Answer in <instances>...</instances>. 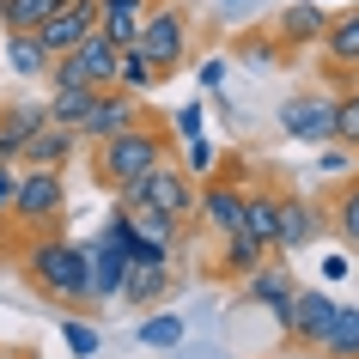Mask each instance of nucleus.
<instances>
[{
    "mask_svg": "<svg viewBox=\"0 0 359 359\" xmlns=\"http://www.w3.org/2000/svg\"><path fill=\"white\" fill-rule=\"evenodd\" d=\"M25 280L37 286L43 299H55L67 317L97 311V299H92V250L74 244L67 231H43V238L25 244Z\"/></svg>",
    "mask_w": 359,
    "mask_h": 359,
    "instance_id": "obj_1",
    "label": "nucleus"
},
{
    "mask_svg": "<svg viewBox=\"0 0 359 359\" xmlns=\"http://www.w3.org/2000/svg\"><path fill=\"white\" fill-rule=\"evenodd\" d=\"M165 158H177V134H170L165 116L140 110L122 134H110V140L92 147V177H97L104 195H116V189H128V183H140V177H147L152 165H165Z\"/></svg>",
    "mask_w": 359,
    "mask_h": 359,
    "instance_id": "obj_2",
    "label": "nucleus"
},
{
    "mask_svg": "<svg viewBox=\"0 0 359 359\" xmlns=\"http://www.w3.org/2000/svg\"><path fill=\"white\" fill-rule=\"evenodd\" d=\"M195 183L189 170L177 165V158H165V165H152L140 183H128V189H116L110 201H116V213H128V208H152V213H165L170 226H183L189 231L195 226Z\"/></svg>",
    "mask_w": 359,
    "mask_h": 359,
    "instance_id": "obj_3",
    "label": "nucleus"
},
{
    "mask_svg": "<svg viewBox=\"0 0 359 359\" xmlns=\"http://www.w3.org/2000/svg\"><path fill=\"white\" fill-rule=\"evenodd\" d=\"M61 219H67V177H61V170H19L6 226L31 244V238H43V231H61Z\"/></svg>",
    "mask_w": 359,
    "mask_h": 359,
    "instance_id": "obj_4",
    "label": "nucleus"
},
{
    "mask_svg": "<svg viewBox=\"0 0 359 359\" xmlns=\"http://www.w3.org/2000/svg\"><path fill=\"white\" fill-rule=\"evenodd\" d=\"M189 37H195L189 6H177V0H152L147 19H140V43H134V49L158 67V79H177L183 67H195V61H189Z\"/></svg>",
    "mask_w": 359,
    "mask_h": 359,
    "instance_id": "obj_5",
    "label": "nucleus"
},
{
    "mask_svg": "<svg viewBox=\"0 0 359 359\" xmlns=\"http://www.w3.org/2000/svg\"><path fill=\"white\" fill-rule=\"evenodd\" d=\"M116 61H122V49L116 43H104L92 31V37H79L67 55L49 61V86H86V92H110L116 86Z\"/></svg>",
    "mask_w": 359,
    "mask_h": 359,
    "instance_id": "obj_6",
    "label": "nucleus"
},
{
    "mask_svg": "<svg viewBox=\"0 0 359 359\" xmlns=\"http://www.w3.org/2000/svg\"><path fill=\"white\" fill-rule=\"evenodd\" d=\"M128 238H134L128 213H110V226L86 244V250H92V299H97V311L116 304V292H122V274H128Z\"/></svg>",
    "mask_w": 359,
    "mask_h": 359,
    "instance_id": "obj_7",
    "label": "nucleus"
},
{
    "mask_svg": "<svg viewBox=\"0 0 359 359\" xmlns=\"http://www.w3.org/2000/svg\"><path fill=\"white\" fill-rule=\"evenodd\" d=\"M280 134L286 140H304V147L335 140V86H323V92H292L280 104Z\"/></svg>",
    "mask_w": 359,
    "mask_h": 359,
    "instance_id": "obj_8",
    "label": "nucleus"
},
{
    "mask_svg": "<svg viewBox=\"0 0 359 359\" xmlns=\"http://www.w3.org/2000/svg\"><path fill=\"white\" fill-rule=\"evenodd\" d=\"M244 292H250V304L274 311V323H280V335H286V323H292V299H299V280H292V268H286L280 250H268L262 262L244 274Z\"/></svg>",
    "mask_w": 359,
    "mask_h": 359,
    "instance_id": "obj_9",
    "label": "nucleus"
},
{
    "mask_svg": "<svg viewBox=\"0 0 359 359\" xmlns=\"http://www.w3.org/2000/svg\"><path fill=\"white\" fill-rule=\"evenodd\" d=\"M195 219H201L213 238L238 231V226H244V183H238L231 170H213L208 183L195 189Z\"/></svg>",
    "mask_w": 359,
    "mask_h": 359,
    "instance_id": "obj_10",
    "label": "nucleus"
},
{
    "mask_svg": "<svg viewBox=\"0 0 359 359\" xmlns=\"http://www.w3.org/2000/svg\"><path fill=\"white\" fill-rule=\"evenodd\" d=\"M317 238H329V208H317L311 195H280V231H274V250L280 256H299Z\"/></svg>",
    "mask_w": 359,
    "mask_h": 359,
    "instance_id": "obj_11",
    "label": "nucleus"
},
{
    "mask_svg": "<svg viewBox=\"0 0 359 359\" xmlns=\"http://www.w3.org/2000/svg\"><path fill=\"white\" fill-rule=\"evenodd\" d=\"M329 323H335V299H329V286H299V299H292V323H286V341L304 347V353H317L323 335H329Z\"/></svg>",
    "mask_w": 359,
    "mask_h": 359,
    "instance_id": "obj_12",
    "label": "nucleus"
},
{
    "mask_svg": "<svg viewBox=\"0 0 359 359\" xmlns=\"http://www.w3.org/2000/svg\"><path fill=\"white\" fill-rule=\"evenodd\" d=\"M147 110L134 92H122V86H110V92H97V104H92V116L79 122V147H97V140H110V134H122L134 122V116Z\"/></svg>",
    "mask_w": 359,
    "mask_h": 359,
    "instance_id": "obj_13",
    "label": "nucleus"
},
{
    "mask_svg": "<svg viewBox=\"0 0 359 359\" xmlns=\"http://www.w3.org/2000/svg\"><path fill=\"white\" fill-rule=\"evenodd\" d=\"M323 31H329L323 0H292V6H280V19H274V37H280V49H317Z\"/></svg>",
    "mask_w": 359,
    "mask_h": 359,
    "instance_id": "obj_14",
    "label": "nucleus"
},
{
    "mask_svg": "<svg viewBox=\"0 0 359 359\" xmlns=\"http://www.w3.org/2000/svg\"><path fill=\"white\" fill-rule=\"evenodd\" d=\"M323 55V67H335V79L347 86L353 79V67H359V6L353 13H329V31H323V43H317Z\"/></svg>",
    "mask_w": 359,
    "mask_h": 359,
    "instance_id": "obj_15",
    "label": "nucleus"
},
{
    "mask_svg": "<svg viewBox=\"0 0 359 359\" xmlns=\"http://www.w3.org/2000/svg\"><path fill=\"white\" fill-rule=\"evenodd\" d=\"M74 152H79V134L49 122V128H37L31 140H25L19 170H67V165H74Z\"/></svg>",
    "mask_w": 359,
    "mask_h": 359,
    "instance_id": "obj_16",
    "label": "nucleus"
},
{
    "mask_svg": "<svg viewBox=\"0 0 359 359\" xmlns=\"http://www.w3.org/2000/svg\"><path fill=\"white\" fill-rule=\"evenodd\" d=\"M170 286H177L170 262H128L116 304H134V311H147V304H165V299H170Z\"/></svg>",
    "mask_w": 359,
    "mask_h": 359,
    "instance_id": "obj_17",
    "label": "nucleus"
},
{
    "mask_svg": "<svg viewBox=\"0 0 359 359\" xmlns=\"http://www.w3.org/2000/svg\"><path fill=\"white\" fill-rule=\"evenodd\" d=\"M37 128H49V110L43 104H0V165H19L25 140Z\"/></svg>",
    "mask_w": 359,
    "mask_h": 359,
    "instance_id": "obj_18",
    "label": "nucleus"
},
{
    "mask_svg": "<svg viewBox=\"0 0 359 359\" xmlns=\"http://www.w3.org/2000/svg\"><path fill=\"white\" fill-rule=\"evenodd\" d=\"M244 231L256 244L274 250V231H280V189L268 183H244Z\"/></svg>",
    "mask_w": 359,
    "mask_h": 359,
    "instance_id": "obj_19",
    "label": "nucleus"
},
{
    "mask_svg": "<svg viewBox=\"0 0 359 359\" xmlns=\"http://www.w3.org/2000/svg\"><path fill=\"white\" fill-rule=\"evenodd\" d=\"M329 231H335L347 250H359V165L341 177L335 201H329Z\"/></svg>",
    "mask_w": 359,
    "mask_h": 359,
    "instance_id": "obj_20",
    "label": "nucleus"
},
{
    "mask_svg": "<svg viewBox=\"0 0 359 359\" xmlns=\"http://www.w3.org/2000/svg\"><path fill=\"white\" fill-rule=\"evenodd\" d=\"M49 49H43V37L37 31H6V67L19 79H49Z\"/></svg>",
    "mask_w": 359,
    "mask_h": 359,
    "instance_id": "obj_21",
    "label": "nucleus"
},
{
    "mask_svg": "<svg viewBox=\"0 0 359 359\" xmlns=\"http://www.w3.org/2000/svg\"><path fill=\"white\" fill-rule=\"evenodd\" d=\"M92 104H97V92H86V86H49V104H43V110H49L55 128H74L79 134V122L92 116Z\"/></svg>",
    "mask_w": 359,
    "mask_h": 359,
    "instance_id": "obj_22",
    "label": "nucleus"
},
{
    "mask_svg": "<svg viewBox=\"0 0 359 359\" xmlns=\"http://www.w3.org/2000/svg\"><path fill=\"white\" fill-rule=\"evenodd\" d=\"M262 256H268V244H256V238H250L244 226L219 238V274H231V280H244V274H250L256 262H262Z\"/></svg>",
    "mask_w": 359,
    "mask_h": 359,
    "instance_id": "obj_23",
    "label": "nucleus"
},
{
    "mask_svg": "<svg viewBox=\"0 0 359 359\" xmlns=\"http://www.w3.org/2000/svg\"><path fill=\"white\" fill-rule=\"evenodd\" d=\"M323 359H359V304H335V323L317 347Z\"/></svg>",
    "mask_w": 359,
    "mask_h": 359,
    "instance_id": "obj_24",
    "label": "nucleus"
},
{
    "mask_svg": "<svg viewBox=\"0 0 359 359\" xmlns=\"http://www.w3.org/2000/svg\"><path fill=\"white\" fill-rule=\"evenodd\" d=\"M37 37H43V49H49V55H67L79 37H92V25L79 19V13H67V6H55V13L37 25Z\"/></svg>",
    "mask_w": 359,
    "mask_h": 359,
    "instance_id": "obj_25",
    "label": "nucleus"
},
{
    "mask_svg": "<svg viewBox=\"0 0 359 359\" xmlns=\"http://www.w3.org/2000/svg\"><path fill=\"white\" fill-rule=\"evenodd\" d=\"M286 49H280V37H274V25L268 31H238L231 37V61H244V67H274Z\"/></svg>",
    "mask_w": 359,
    "mask_h": 359,
    "instance_id": "obj_26",
    "label": "nucleus"
},
{
    "mask_svg": "<svg viewBox=\"0 0 359 359\" xmlns=\"http://www.w3.org/2000/svg\"><path fill=\"white\" fill-rule=\"evenodd\" d=\"M116 86H122V92H134V97H147V92H158L165 79H158V67H152L140 49H122V61H116Z\"/></svg>",
    "mask_w": 359,
    "mask_h": 359,
    "instance_id": "obj_27",
    "label": "nucleus"
},
{
    "mask_svg": "<svg viewBox=\"0 0 359 359\" xmlns=\"http://www.w3.org/2000/svg\"><path fill=\"white\" fill-rule=\"evenodd\" d=\"M140 347H152V353H165V347H183V317L177 311H152V317H140Z\"/></svg>",
    "mask_w": 359,
    "mask_h": 359,
    "instance_id": "obj_28",
    "label": "nucleus"
},
{
    "mask_svg": "<svg viewBox=\"0 0 359 359\" xmlns=\"http://www.w3.org/2000/svg\"><path fill=\"white\" fill-rule=\"evenodd\" d=\"M55 13V0H0V31H37Z\"/></svg>",
    "mask_w": 359,
    "mask_h": 359,
    "instance_id": "obj_29",
    "label": "nucleus"
},
{
    "mask_svg": "<svg viewBox=\"0 0 359 359\" xmlns=\"http://www.w3.org/2000/svg\"><path fill=\"white\" fill-rule=\"evenodd\" d=\"M335 140L341 147H359V86H335Z\"/></svg>",
    "mask_w": 359,
    "mask_h": 359,
    "instance_id": "obj_30",
    "label": "nucleus"
},
{
    "mask_svg": "<svg viewBox=\"0 0 359 359\" xmlns=\"http://www.w3.org/2000/svg\"><path fill=\"white\" fill-rule=\"evenodd\" d=\"M140 19L147 13H97V37L116 43V49H134L140 43Z\"/></svg>",
    "mask_w": 359,
    "mask_h": 359,
    "instance_id": "obj_31",
    "label": "nucleus"
},
{
    "mask_svg": "<svg viewBox=\"0 0 359 359\" xmlns=\"http://www.w3.org/2000/svg\"><path fill=\"white\" fill-rule=\"evenodd\" d=\"M177 147H183V170H189L195 183H208L213 170H219V152H213L208 134H189V140H177Z\"/></svg>",
    "mask_w": 359,
    "mask_h": 359,
    "instance_id": "obj_32",
    "label": "nucleus"
},
{
    "mask_svg": "<svg viewBox=\"0 0 359 359\" xmlns=\"http://www.w3.org/2000/svg\"><path fill=\"white\" fill-rule=\"evenodd\" d=\"M61 341H67V353H74V359H92L97 347H104L97 323H86V317H67V323H61Z\"/></svg>",
    "mask_w": 359,
    "mask_h": 359,
    "instance_id": "obj_33",
    "label": "nucleus"
},
{
    "mask_svg": "<svg viewBox=\"0 0 359 359\" xmlns=\"http://www.w3.org/2000/svg\"><path fill=\"white\" fill-rule=\"evenodd\" d=\"M353 165H359V147H341V140H323L317 147V170L323 177H347Z\"/></svg>",
    "mask_w": 359,
    "mask_h": 359,
    "instance_id": "obj_34",
    "label": "nucleus"
},
{
    "mask_svg": "<svg viewBox=\"0 0 359 359\" xmlns=\"http://www.w3.org/2000/svg\"><path fill=\"white\" fill-rule=\"evenodd\" d=\"M195 79H201V92H226V55H201Z\"/></svg>",
    "mask_w": 359,
    "mask_h": 359,
    "instance_id": "obj_35",
    "label": "nucleus"
},
{
    "mask_svg": "<svg viewBox=\"0 0 359 359\" xmlns=\"http://www.w3.org/2000/svg\"><path fill=\"white\" fill-rule=\"evenodd\" d=\"M201 116H208V104H183V110L170 116V134H177V140H189V134H201Z\"/></svg>",
    "mask_w": 359,
    "mask_h": 359,
    "instance_id": "obj_36",
    "label": "nucleus"
},
{
    "mask_svg": "<svg viewBox=\"0 0 359 359\" xmlns=\"http://www.w3.org/2000/svg\"><path fill=\"white\" fill-rule=\"evenodd\" d=\"M13 189H19V165H0V226H6V208H13Z\"/></svg>",
    "mask_w": 359,
    "mask_h": 359,
    "instance_id": "obj_37",
    "label": "nucleus"
},
{
    "mask_svg": "<svg viewBox=\"0 0 359 359\" xmlns=\"http://www.w3.org/2000/svg\"><path fill=\"white\" fill-rule=\"evenodd\" d=\"M347 280V256H323V286Z\"/></svg>",
    "mask_w": 359,
    "mask_h": 359,
    "instance_id": "obj_38",
    "label": "nucleus"
},
{
    "mask_svg": "<svg viewBox=\"0 0 359 359\" xmlns=\"http://www.w3.org/2000/svg\"><path fill=\"white\" fill-rule=\"evenodd\" d=\"M152 0H104V13H147Z\"/></svg>",
    "mask_w": 359,
    "mask_h": 359,
    "instance_id": "obj_39",
    "label": "nucleus"
},
{
    "mask_svg": "<svg viewBox=\"0 0 359 359\" xmlns=\"http://www.w3.org/2000/svg\"><path fill=\"white\" fill-rule=\"evenodd\" d=\"M0 359H37L31 347H0Z\"/></svg>",
    "mask_w": 359,
    "mask_h": 359,
    "instance_id": "obj_40",
    "label": "nucleus"
},
{
    "mask_svg": "<svg viewBox=\"0 0 359 359\" xmlns=\"http://www.w3.org/2000/svg\"><path fill=\"white\" fill-rule=\"evenodd\" d=\"M226 6H238V0H226Z\"/></svg>",
    "mask_w": 359,
    "mask_h": 359,
    "instance_id": "obj_41",
    "label": "nucleus"
},
{
    "mask_svg": "<svg viewBox=\"0 0 359 359\" xmlns=\"http://www.w3.org/2000/svg\"><path fill=\"white\" fill-rule=\"evenodd\" d=\"M323 6H329V0H323Z\"/></svg>",
    "mask_w": 359,
    "mask_h": 359,
    "instance_id": "obj_42",
    "label": "nucleus"
},
{
    "mask_svg": "<svg viewBox=\"0 0 359 359\" xmlns=\"http://www.w3.org/2000/svg\"><path fill=\"white\" fill-rule=\"evenodd\" d=\"M353 6H359V0H353Z\"/></svg>",
    "mask_w": 359,
    "mask_h": 359,
    "instance_id": "obj_43",
    "label": "nucleus"
}]
</instances>
